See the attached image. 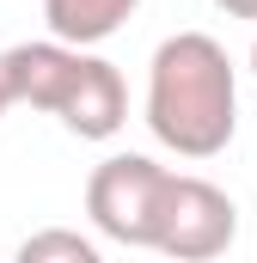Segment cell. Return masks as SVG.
<instances>
[{
    "label": "cell",
    "mask_w": 257,
    "mask_h": 263,
    "mask_svg": "<svg viewBox=\"0 0 257 263\" xmlns=\"http://www.w3.org/2000/svg\"><path fill=\"white\" fill-rule=\"evenodd\" d=\"M239 123V80L208 31H178L147 67V129L178 159H214Z\"/></svg>",
    "instance_id": "6da1fadb"
},
{
    "label": "cell",
    "mask_w": 257,
    "mask_h": 263,
    "mask_svg": "<svg viewBox=\"0 0 257 263\" xmlns=\"http://www.w3.org/2000/svg\"><path fill=\"white\" fill-rule=\"evenodd\" d=\"M178 172H166L147 153H111L92 178H86V214L104 239L117 245H147L159 239V214H166V190Z\"/></svg>",
    "instance_id": "7a4b0ae2"
},
{
    "label": "cell",
    "mask_w": 257,
    "mask_h": 263,
    "mask_svg": "<svg viewBox=\"0 0 257 263\" xmlns=\"http://www.w3.org/2000/svg\"><path fill=\"white\" fill-rule=\"evenodd\" d=\"M233 239H239V208L233 196L221 190V184H208V178H172V190H166V214H159V239H153V251H166V257L178 263H214L233 251Z\"/></svg>",
    "instance_id": "3957f363"
},
{
    "label": "cell",
    "mask_w": 257,
    "mask_h": 263,
    "mask_svg": "<svg viewBox=\"0 0 257 263\" xmlns=\"http://www.w3.org/2000/svg\"><path fill=\"white\" fill-rule=\"evenodd\" d=\"M62 129L80 135V141H111V135L128 123V92H123V73L104 62V55H80V73L62 98Z\"/></svg>",
    "instance_id": "277c9868"
},
{
    "label": "cell",
    "mask_w": 257,
    "mask_h": 263,
    "mask_svg": "<svg viewBox=\"0 0 257 263\" xmlns=\"http://www.w3.org/2000/svg\"><path fill=\"white\" fill-rule=\"evenodd\" d=\"M141 0H43V18H49V37L67 49H92L104 37H117L128 18H135Z\"/></svg>",
    "instance_id": "5b68a950"
},
{
    "label": "cell",
    "mask_w": 257,
    "mask_h": 263,
    "mask_svg": "<svg viewBox=\"0 0 257 263\" xmlns=\"http://www.w3.org/2000/svg\"><path fill=\"white\" fill-rule=\"evenodd\" d=\"M12 263H104V257H98V245L80 239L74 227H43V233H31V239L19 245Z\"/></svg>",
    "instance_id": "8992f818"
},
{
    "label": "cell",
    "mask_w": 257,
    "mask_h": 263,
    "mask_svg": "<svg viewBox=\"0 0 257 263\" xmlns=\"http://www.w3.org/2000/svg\"><path fill=\"white\" fill-rule=\"evenodd\" d=\"M12 104H19V73H12V55L0 49V117H6Z\"/></svg>",
    "instance_id": "52a82bcc"
},
{
    "label": "cell",
    "mask_w": 257,
    "mask_h": 263,
    "mask_svg": "<svg viewBox=\"0 0 257 263\" xmlns=\"http://www.w3.org/2000/svg\"><path fill=\"white\" fill-rule=\"evenodd\" d=\"M227 18H257V0H214Z\"/></svg>",
    "instance_id": "ba28073f"
},
{
    "label": "cell",
    "mask_w": 257,
    "mask_h": 263,
    "mask_svg": "<svg viewBox=\"0 0 257 263\" xmlns=\"http://www.w3.org/2000/svg\"><path fill=\"white\" fill-rule=\"evenodd\" d=\"M251 73H257V43H251Z\"/></svg>",
    "instance_id": "9c48e42d"
}]
</instances>
